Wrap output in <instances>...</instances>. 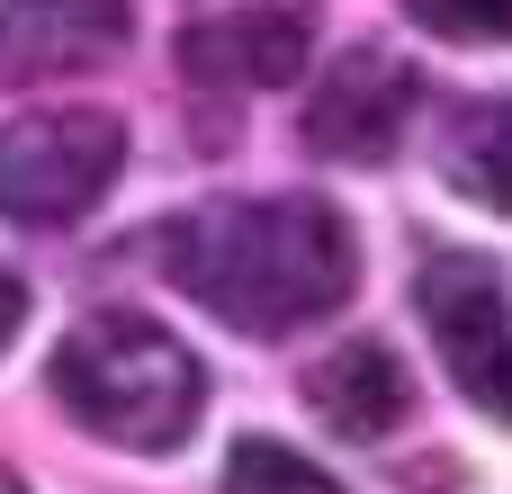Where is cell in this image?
Listing matches in <instances>:
<instances>
[{"instance_id":"obj_10","label":"cell","mask_w":512,"mask_h":494,"mask_svg":"<svg viewBox=\"0 0 512 494\" xmlns=\"http://www.w3.org/2000/svg\"><path fill=\"white\" fill-rule=\"evenodd\" d=\"M225 494H342V486H333L306 450H288V441H234Z\"/></svg>"},{"instance_id":"obj_2","label":"cell","mask_w":512,"mask_h":494,"mask_svg":"<svg viewBox=\"0 0 512 494\" xmlns=\"http://www.w3.org/2000/svg\"><path fill=\"white\" fill-rule=\"evenodd\" d=\"M45 387H54V405H63L90 441L135 450V459L180 450V441L198 432V414H207V369H198V351H189L171 324L126 315V306L81 315V324L54 342Z\"/></svg>"},{"instance_id":"obj_13","label":"cell","mask_w":512,"mask_h":494,"mask_svg":"<svg viewBox=\"0 0 512 494\" xmlns=\"http://www.w3.org/2000/svg\"><path fill=\"white\" fill-rule=\"evenodd\" d=\"M0 494H27V486H18V477H9V468H0Z\"/></svg>"},{"instance_id":"obj_12","label":"cell","mask_w":512,"mask_h":494,"mask_svg":"<svg viewBox=\"0 0 512 494\" xmlns=\"http://www.w3.org/2000/svg\"><path fill=\"white\" fill-rule=\"evenodd\" d=\"M18 333H27V279H18V270H0V351H9Z\"/></svg>"},{"instance_id":"obj_9","label":"cell","mask_w":512,"mask_h":494,"mask_svg":"<svg viewBox=\"0 0 512 494\" xmlns=\"http://www.w3.org/2000/svg\"><path fill=\"white\" fill-rule=\"evenodd\" d=\"M441 171H450V189H459L468 207L512 216V99L459 108V126H450V144H441Z\"/></svg>"},{"instance_id":"obj_11","label":"cell","mask_w":512,"mask_h":494,"mask_svg":"<svg viewBox=\"0 0 512 494\" xmlns=\"http://www.w3.org/2000/svg\"><path fill=\"white\" fill-rule=\"evenodd\" d=\"M405 18L450 45H512V0H405Z\"/></svg>"},{"instance_id":"obj_8","label":"cell","mask_w":512,"mask_h":494,"mask_svg":"<svg viewBox=\"0 0 512 494\" xmlns=\"http://www.w3.org/2000/svg\"><path fill=\"white\" fill-rule=\"evenodd\" d=\"M306 405H315V423H324L333 441H387V432L414 414V378H405V360H396L387 342L351 333V342H333V351L306 369Z\"/></svg>"},{"instance_id":"obj_5","label":"cell","mask_w":512,"mask_h":494,"mask_svg":"<svg viewBox=\"0 0 512 494\" xmlns=\"http://www.w3.org/2000/svg\"><path fill=\"white\" fill-rule=\"evenodd\" d=\"M315 9L324 0H198L180 18L171 54L207 90H279L315 54Z\"/></svg>"},{"instance_id":"obj_4","label":"cell","mask_w":512,"mask_h":494,"mask_svg":"<svg viewBox=\"0 0 512 494\" xmlns=\"http://www.w3.org/2000/svg\"><path fill=\"white\" fill-rule=\"evenodd\" d=\"M423 333L441 351V369L459 378V396L512 432V288L486 252H432L414 279Z\"/></svg>"},{"instance_id":"obj_7","label":"cell","mask_w":512,"mask_h":494,"mask_svg":"<svg viewBox=\"0 0 512 494\" xmlns=\"http://www.w3.org/2000/svg\"><path fill=\"white\" fill-rule=\"evenodd\" d=\"M126 0H9L0 9V81L90 72L126 45Z\"/></svg>"},{"instance_id":"obj_1","label":"cell","mask_w":512,"mask_h":494,"mask_svg":"<svg viewBox=\"0 0 512 494\" xmlns=\"http://www.w3.org/2000/svg\"><path fill=\"white\" fill-rule=\"evenodd\" d=\"M162 279L207 306L216 324L279 342L297 324H324L360 288V234L333 198H207L162 225Z\"/></svg>"},{"instance_id":"obj_6","label":"cell","mask_w":512,"mask_h":494,"mask_svg":"<svg viewBox=\"0 0 512 494\" xmlns=\"http://www.w3.org/2000/svg\"><path fill=\"white\" fill-rule=\"evenodd\" d=\"M414 99H423V72L396 54V45H342L324 72H315V99H306V144L324 162H387L414 126Z\"/></svg>"},{"instance_id":"obj_3","label":"cell","mask_w":512,"mask_h":494,"mask_svg":"<svg viewBox=\"0 0 512 494\" xmlns=\"http://www.w3.org/2000/svg\"><path fill=\"white\" fill-rule=\"evenodd\" d=\"M126 171L117 108H27L0 126V216L27 234L81 225Z\"/></svg>"}]
</instances>
